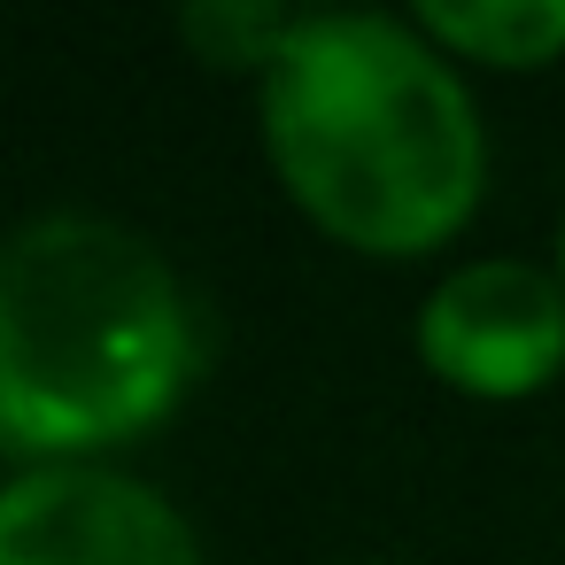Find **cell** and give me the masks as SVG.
<instances>
[{
	"mask_svg": "<svg viewBox=\"0 0 565 565\" xmlns=\"http://www.w3.org/2000/svg\"><path fill=\"white\" fill-rule=\"evenodd\" d=\"M0 565H202V550L148 480L71 457L9 480Z\"/></svg>",
	"mask_w": 565,
	"mask_h": 565,
	"instance_id": "cell-4",
	"label": "cell"
},
{
	"mask_svg": "<svg viewBox=\"0 0 565 565\" xmlns=\"http://www.w3.org/2000/svg\"><path fill=\"white\" fill-rule=\"evenodd\" d=\"M418 32L472 63L526 71V63L565 55V0H426Z\"/></svg>",
	"mask_w": 565,
	"mask_h": 565,
	"instance_id": "cell-5",
	"label": "cell"
},
{
	"mask_svg": "<svg viewBox=\"0 0 565 565\" xmlns=\"http://www.w3.org/2000/svg\"><path fill=\"white\" fill-rule=\"evenodd\" d=\"M295 32L302 17L279 0H186L179 9V40L217 71H271Z\"/></svg>",
	"mask_w": 565,
	"mask_h": 565,
	"instance_id": "cell-6",
	"label": "cell"
},
{
	"mask_svg": "<svg viewBox=\"0 0 565 565\" xmlns=\"http://www.w3.org/2000/svg\"><path fill=\"white\" fill-rule=\"evenodd\" d=\"M418 356L465 395H534L565 364V279L526 256H472L418 302Z\"/></svg>",
	"mask_w": 565,
	"mask_h": 565,
	"instance_id": "cell-3",
	"label": "cell"
},
{
	"mask_svg": "<svg viewBox=\"0 0 565 565\" xmlns=\"http://www.w3.org/2000/svg\"><path fill=\"white\" fill-rule=\"evenodd\" d=\"M557 279H565V233H557Z\"/></svg>",
	"mask_w": 565,
	"mask_h": 565,
	"instance_id": "cell-7",
	"label": "cell"
},
{
	"mask_svg": "<svg viewBox=\"0 0 565 565\" xmlns=\"http://www.w3.org/2000/svg\"><path fill=\"white\" fill-rule=\"evenodd\" d=\"M194 372L179 271L117 217L47 210L0 248V441L71 465L156 426Z\"/></svg>",
	"mask_w": 565,
	"mask_h": 565,
	"instance_id": "cell-2",
	"label": "cell"
},
{
	"mask_svg": "<svg viewBox=\"0 0 565 565\" xmlns=\"http://www.w3.org/2000/svg\"><path fill=\"white\" fill-rule=\"evenodd\" d=\"M264 148L287 194L372 256L449 241L488 171L465 78L395 17H302L264 71Z\"/></svg>",
	"mask_w": 565,
	"mask_h": 565,
	"instance_id": "cell-1",
	"label": "cell"
}]
</instances>
